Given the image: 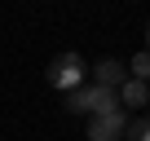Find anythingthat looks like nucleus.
I'll use <instances>...</instances> for the list:
<instances>
[{"mask_svg":"<svg viewBox=\"0 0 150 141\" xmlns=\"http://www.w3.org/2000/svg\"><path fill=\"white\" fill-rule=\"evenodd\" d=\"M124 141H150V115H137V119H128V128H124Z\"/></svg>","mask_w":150,"mask_h":141,"instance_id":"nucleus-5","label":"nucleus"},{"mask_svg":"<svg viewBox=\"0 0 150 141\" xmlns=\"http://www.w3.org/2000/svg\"><path fill=\"white\" fill-rule=\"evenodd\" d=\"M115 97H119V110H124V106H132V110H137V106H146V102H150V93H146V84H141V80H124V84L115 88Z\"/></svg>","mask_w":150,"mask_h":141,"instance_id":"nucleus-4","label":"nucleus"},{"mask_svg":"<svg viewBox=\"0 0 150 141\" xmlns=\"http://www.w3.org/2000/svg\"><path fill=\"white\" fill-rule=\"evenodd\" d=\"M128 80H141V84H150V53H137V57L128 62Z\"/></svg>","mask_w":150,"mask_h":141,"instance_id":"nucleus-6","label":"nucleus"},{"mask_svg":"<svg viewBox=\"0 0 150 141\" xmlns=\"http://www.w3.org/2000/svg\"><path fill=\"white\" fill-rule=\"evenodd\" d=\"M124 80H128V66H124L119 57H102V62L93 66V88H110V93H115Z\"/></svg>","mask_w":150,"mask_h":141,"instance_id":"nucleus-3","label":"nucleus"},{"mask_svg":"<svg viewBox=\"0 0 150 141\" xmlns=\"http://www.w3.org/2000/svg\"><path fill=\"white\" fill-rule=\"evenodd\" d=\"M124 128H128V115H124V110L93 115V119H88V141H124Z\"/></svg>","mask_w":150,"mask_h":141,"instance_id":"nucleus-2","label":"nucleus"},{"mask_svg":"<svg viewBox=\"0 0 150 141\" xmlns=\"http://www.w3.org/2000/svg\"><path fill=\"white\" fill-rule=\"evenodd\" d=\"M146 53H150V27H146Z\"/></svg>","mask_w":150,"mask_h":141,"instance_id":"nucleus-7","label":"nucleus"},{"mask_svg":"<svg viewBox=\"0 0 150 141\" xmlns=\"http://www.w3.org/2000/svg\"><path fill=\"white\" fill-rule=\"evenodd\" d=\"M44 80H49V88H57V93H75L80 84H88V62H84L80 53H57V57L49 62V70H44Z\"/></svg>","mask_w":150,"mask_h":141,"instance_id":"nucleus-1","label":"nucleus"},{"mask_svg":"<svg viewBox=\"0 0 150 141\" xmlns=\"http://www.w3.org/2000/svg\"><path fill=\"white\" fill-rule=\"evenodd\" d=\"M146 93H150V84H146Z\"/></svg>","mask_w":150,"mask_h":141,"instance_id":"nucleus-8","label":"nucleus"}]
</instances>
